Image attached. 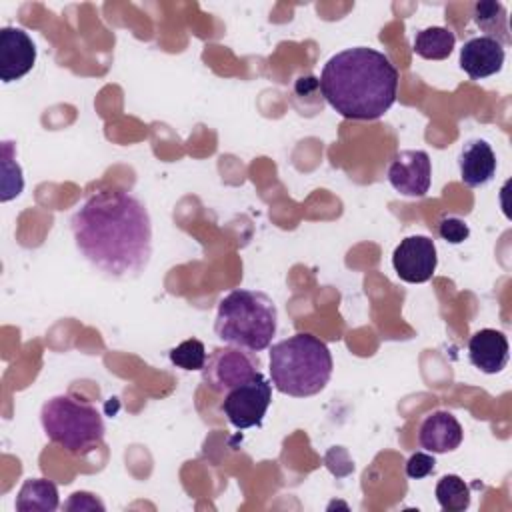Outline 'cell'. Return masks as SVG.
I'll use <instances>...</instances> for the list:
<instances>
[{
    "instance_id": "obj_1",
    "label": "cell",
    "mask_w": 512,
    "mask_h": 512,
    "mask_svg": "<svg viewBox=\"0 0 512 512\" xmlns=\"http://www.w3.org/2000/svg\"><path fill=\"white\" fill-rule=\"evenodd\" d=\"M76 250L110 278L138 276L152 256L148 208L130 192L108 188L90 194L70 218Z\"/></svg>"
},
{
    "instance_id": "obj_2",
    "label": "cell",
    "mask_w": 512,
    "mask_h": 512,
    "mask_svg": "<svg viewBox=\"0 0 512 512\" xmlns=\"http://www.w3.org/2000/svg\"><path fill=\"white\" fill-rule=\"evenodd\" d=\"M326 102L348 120L384 116L398 92V70L390 58L368 46H354L330 56L320 72Z\"/></svg>"
},
{
    "instance_id": "obj_3",
    "label": "cell",
    "mask_w": 512,
    "mask_h": 512,
    "mask_svg": "<svg viewBox=\"0 0 512 512\" xmlns=\"http://www.w3.org/2000/svg\"><path fill=\"white\" fill-rule=\"evenodd\" d=\"M270 380L274 388L292 398H308L326 388L332 376V354L318 336L298 332L276 344L270 352Z\"/></svg>"
},
{
    "instance_id": "obj_4",
    "label": "cell",
    "mask_w": 512,
    "mask_h": 512,
    "mask_svg": "<svg viewBox=\"0 0 512 512\" xmlns=\"http://www.w3.org/2000/svg\"><path fill=\"white\" fill-rule=\"evenodd\" d=\"M276 328V304L260 290L236 288L218 302L214 332L228 346L262 352L270 346Z\"/></svg>"
},
{
    "instance_id": "obj_5",
    "label": "cell",
    "mask_w": 512,
    "mask_h": 512,
    "mask_svg": "<svg viewBox=\"0 0 512 512\" xmlns=\"http://www.w3.org/2000/svg\"><path fill=\"white\" fill-rule=\"evenodd\" d=\"M40 424L50 442L76 456L92 452L106 434L104 418L96 406L68 394L52 396L42 404Z\"/></svg>"
},
{
    "instance_id": "obj_6",
    "label": "cell",
    "mask_w": 512,
    "mask_h": 512,
    "mask_svg": "<svg viewBox=\"0 0 512 512\" xmlns=\"http://www.w3.org/2000/svg\"><path fill=\"white\" fill-rule=\"evenodd\" d=\"M270 402L272 382L262 372H258L248 382L226 392L220 410L234 428L246 430L252 426H262Z\"/></svg>"
},
{
    "instance_id": "obj_7",
    "label": "cell",
    "mask_w": 512,
    "mask_h": 512,
    "mask_svg": "<svg viewBox=\"0 0 512 512\" xmlns=\"http://www.w3.org/2000/svg\"><path fill=\"white\" fill-rule=\"evenodd\" d=\"M258 372L260 362L254 352L236 346H224L214 348V352L206 358V364L202 368V380L212 392L226 394L232 388L254 378Z\"/></svg>"
},
{
    "instance_id": "obj_8",
    "label": "cell",
    "mask_w": 512,
    "mask_h": 512,
    "mask_svg": "<svg viewBox=\"0 0 512 512\" xmlns=\"http://www.w3.org/2000/svg\"><path fill=\"white\" fill-rule=\"evenodd\" d=\"M436 264V244L428 236H406L392 252L394 272L408 284L428 282L436 272Z\"/></svg>"
},
{
    "instance_id": "obj_9",
    "label": "cell",
    "mask_w": 512,
    "mask_h": 512,
    "mask_svg": "<svg viewBox=\"0 0 512 512\" xmlns=\"http://www.w3.org/2000/svg\"><path fill=\"white\" fill-rule=\"evenodd\" d=\"M388 182L402 196H426L432 182V160L428 152L400 150L388 166Z\"/></svg>"
},
{
    "instance_id": "obj_10",
    "label": "cell",
    "mask_w": 512,
    "mask_h": 512,
    "mask_svg": "<svg viewBox=\"0 0 512 512\" xmlns=\"http://www.w3.org/2000/svg\"><path fill=\"white\" fill-rule=\"evenodd\" d=\"M36 44L26 30L4 26L0 30V78L14 82L26 76L36 64Z\"/></svg>"
},
{
    "instance_id": "obj_11",
    "label": "cell",
    "mask_w": 512,
    "mask_h": 512,
    "mask_svg": "<svg viewBox=\"0 0 512 512\" xmlns=\"http://www.w3.org/2000/svg\"><path fill=\"white\" fill-rule=\"evenodd\" d=\"M506 60L504 46L488 36H474L460 48V68L472 80L494 76L502 70Z\"/></svg>"
},
{
    "instance_id": "obj_12",
    "label": "cell",
    "mask_w": 512,
    "mask_h": 512,
    "mask_svg": "<svg viewBox=\"0 0 512 512\" xmlns=\"http://www.w3.org/2000/svg\"><path fill=\"white\" fill-rule=\"evenodd\" d=\"M464 438L462 424L448 410L430 412L418 428V444L430 454L454 452Z\"/></svg>"
},
{
    "instance_id": "obj_13",
    "label": "cell",
    "mask_w": 512,
    "mask_h": 512,
    "mask_svg": "<svg viewBox=\"0 0 512 512\" xmlns=\"http://www.w3.org/2000/svg\"><path fill=\"white\" fill-rule=\"evenodd\" d=\"M468 358L484 374H498L506 368L510 346L504 332L494 328L476 330L468 340Z\"/></svg>"
},
{
    "instance_id": "obj_14",
    "label": "cell",
    "mask_w": 512,
    "mask_h": 512,
    "mask_svg": "<svg viewBox=\"0 0 512 512\" xmlns=\"http://www.w3.org/2000/svg\"><path fill=\"white\" fill-rule=\"evenodd\" d=\"M458 168L460 178L470 188H480L492 182L498 170V160L484 138H470L464 142L458 154Z\"/></svg>"
},
{
    "instance_id": "obj_15",
    "label": "cell",
    "mask_w": 512,
    "mask_h": 512,
    "mask_svg": "<svg viewBox=\"0 0 512 512\" xmlns=\"http://www.w3.org/2000/svg\"><path fill=\"white\" fill-rule=\"evenodd\" d=\"M60 504L58 488L46 478H28L18 490L16 510L20 512H54Z\"/></svg>"
},
{
    "instance_id": "obj_16",
    "label": "cell",
    "mask_w": 512,
    "mask_h": 512,
    "mask_svg": "<svg viewBox=\"0 0 512 512\" xmlns=\"http://www.w3.org/2000/svg\"><path fill=\"white\" fill-rule=\"evenodd\" d=\"M474 24L484 32V36L494 38L502 46L512 42L510 26H508V12L502 2L496 0H482L474 4Z\"/></svg>"
},
{
    "instance_id": "obj_17",
    "label": "cell",
    "mask_w": 512,
    "mask_h": 512,
    "mask_svg": "<svg viewBox=\"0 0 512 512\" xmlns=\"http://www.w3.org/2000/svg\"><path fill=\"white\" fill-rule=\"evenodd\" d=\"M412 46L424 60H446L456 46V34L444 26H428L416 32Z\"/></svg>"
},
{
    "instance_id": "obj_18",
    "label": "cell",
    "mask_w": 512,
    "mask_h": 512,
    "mask_svg": "<svg viewBox=\"0 0 512 512\" xmlns=\"http://www.w3.org/2000/svg\"><path fill=\"white\" fill-rule=\"evenodd\" d=\"M434 494L442 510L462 512L470 506V486L456 474H444L436 482Z\"/></svg>"
},
{
    "instance_id": "obj_19",
    "label": "cell",
    "mask_w": 512,
    "mask_h": 512,
    "mask_svg": "<svg viewBox=\"0 0 512 512\" xmlns=\"http://www.w3.org/2000/svg\"><path fill=\"white\" fill-rule=\"evenodd\" d=\"M14 152V144L12 142H2V176H0V200L8 202L16 196H20L22 188H24V176H22V168L20 164L12 158Z\"/></svg>"
},
{
    "instance_id": "obj_20",
    "label": "cell",
    "mask_w": 512,
    "mask_h": 512,
    "mask_svg": "<svg viewBox=\"0 0 512 512\" xmlns=\"http://www.w3.org/2000/svg\"><path fill=\"white\" fill-rule=\"evenodd\" d=\"M206 348L198 338L180 342L170 350V362L182 370H202L206 364Z\"/></svg>"
},
{
    "instance_id": "obj_21",
    "label": "cell",
    "mask_w": 512,
    "mask_h": 512,
    "mask_svg": "<svg viewBox=\"0 0 512 512\" xmlns=\"http://www.w3.org/2000/svg\"><path fill=\"white\" fill-rule=\"evenodd\" d=\"M438 234L442 240H446L450 244H462L470 236V228L458 216H444L438 222Z\"/></svg>"
},
{
    "instance_id": "obj_22",
    "label": "cell",
    "mask_w": 512,
    "mask_h": 512,
    "mask_svg": "<svg viewBox=\"0 0 512 512\" xmlns=\"http://www.w3.org/2000/svg\"><path fill=\"white\" fill-rule=\"evenodd\" d=\"M406 476L412 480H420L426 478L428 474H432L436 470V460L432 454L428 452H414L408 460H406Z\"/></svg>"
},
{
    "instance_id": "obj_23",
    "label": "cell",
    "mask_w": 512,
    "mask_h": 512,
    "mask_svg": "<svg viewBox=\"0 0 512 512\" xmlns=\"http://www.w3.org/2000/svg\"><path fill=\"white\" fill-rule=\"evenodd\" d=\"M66 510H104V504L90 492H74L64 504Z\"/></svg>"
}]
</instances>
